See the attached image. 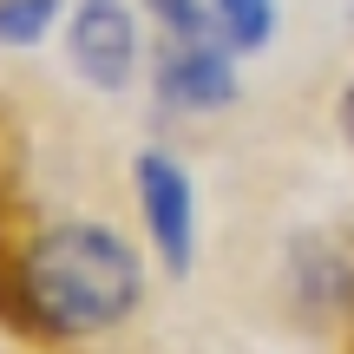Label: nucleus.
<instances>
[{
	"instance_id": "obj_8",
	"label": "nucleus",
	"mask_w": 354,
	"mask_h": 354,
	"mask_svg": "<svg viewBox=\"0 0 354 354\" xmlns=\"http://www.w3.org/2000/svg\"><path fill=\"white\" fill-rule=\"evenodd\" d=\"M342 131H348V145H354V79H348V92H342Z\"/></svg>"
},
{
	"instance_id": "obj_5",
	"label": "nucleus",
	"mask_w": 354,
	"mask_h": 354,
	"mask_svg": "<svg viewBox=\"0 0 354 354\" xmlns=\"http://www.w3.org/2000/svg\"><path fill=\"white\" fill-rule=\"evenodd\" d=\"M216 26L230 46H263L269 33V0H216Z\"/></svg>"
},
{
	"instance_id": "obj_2",
	"label": "nucleus",
	"mask_w": 354,
	"mask_h": 354,
	"mask_svg": "<svg viewBox=\"0 0 354 354\" xmlns=\"http://www.w3.org/2000/svg\"><path fill=\"white\" fill-rule=\"evenodd\" d=\"M73 59L92 86L118 92L131 79V59H138V39H131V13L118 0H86L73 20Z\"/></svg>"
},
{
	"instance_id": "obj_4",
	"label": "nucleus",
	"mask_w": 354,
	"mask_h": 354,
	"mask_svg": "<svg viewBox=\"0 0 354 354\" xmlns=\"http://www.w3.org/2000/svg\"><path fill=\"white\" fill-rule=\"evenodd\" d=\"M165 99L171 105H223L230 99V66L216 59L210 46H190V39H177V53L165 59Z\"/></svg>"
},
{
	"instance_id": "obj_3",
	"label": "nucleus",
	"mask_w": 354,
	"mask_h": 354,
	"mask_svg": "<svg viewBox=\"0 0 354 354\" xmlns=\"http://www.w3.org/2000/svg\"><path fill=\"white\" fill-rule=\"evenodd\" d=\"M138 197H145V210H151V230H158V243H165L171 269H184L190 263V184L165 158H138Z\"/></svg>"
},
{
	"instance_id": "obj_6",
	"label": "nucleus",
	"mask_w": 354,
	"mask_h": 354,
	"mask_svg": "<svg viewBox=\"0 0 354 354\" xmlns=\"http://www.w3.org/2000/svg\"><path fill=\"white\" fill-rule=\"evenodd\" d=\"M53 7H59V0H0V39H7V46L39 39L46 20H53Z\"/></svg>"
},
{
	"instance_id": "obj_1",
	"label": "nucleus",
	"mask_w": 354,
	"mask_h": 354,
	"mask_svg": "<svg viewBox=\"0 0 354 354\" xmlns=\"http://www.w3.org/2000/svg\"><path fill=\"white\" fill-rule=\"evenodd\" d=\"M26 302L53 335H92L138 302V263L112 230H53L26 250Z\"/></svg>"
},
{
	"instance_id": "obj_7",
	"label": "nucleus",
	"mask_w": 354,
	"mask_h": 354,
	"mask_svg": "<svg viewBox=\"0 0 354 354\" xmlns=\"http://www.w3.org/2000/svg\"><path fill=\"white\" fill-rule=\"evenodd\" d=\"M151 7H158V20H165L177 39H190V46H210V33H223L197 0H151Z\"/></svg>"
}]
</instances>
